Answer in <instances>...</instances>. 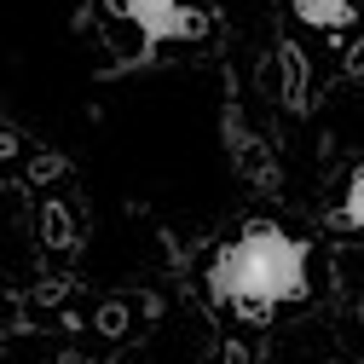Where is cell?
<instances>
[{
    "instance_id": "obj_1",
    "label": "cell",
    "mask_w": 364,
    "mask_h": 364,
    "mask_svg": "<svg viewBox=\"0 0 364 364\" xmlns=\"http://www.w3.org/2000/svg\"><path fill=\"white\" fill-rule=\"evenodd\" d=\"M306 260H312L306 237H289L278 225H249L208 260V295L249 324H266L278 306L306 301Z\"/></svg>"
},
{
    "instance_id": "obj_2",
    "label": "cell",
    "mask_w": 364,
    "mask_h": 364,
    "mask_svg": "<svg viewBox=\"0 0 364 364\" xmlns=\"http://www.w3.org/2000/svg\"><path fill=\"white\" fill-rule=\"evenodd\" d=\"M116 12L145 29V41L156 47V41H203L208 35V18L197 6H186V0H116Z\"/></svg>"
},
{
    "instance_id": "obj_3",
    "label": "cell",
    "mask_w": 364,
    "mask_h": 364,
    "mask_svg": "<svg viewBox=\"0 0 364 364\" xmlns=\"http://www.w3.org/2000/svg\"><path fill=\"white\" fill-rule=\"evenodd\" d=\"M289 12L312 29H347L353 23V0H289Z\"/></svg>"
},
{
    "instance_id": "obj_4",
    "label": "cell",
    "mask_w": 364,
    "mask_h": 364,
    "mask_svg": "<svg viewBox=\"0 0 364 364\" xmlns=\"http://www.w3.org/2000/svg\"><path fill=\"white\" fill-rule=\"evenodd\" d=\"M347 232H364V168L347 173V191H341V214H336Z\"/></svg>"
},
{
    "instance_id": "obj_5",
    "label": "cell",
    "mask_w": 364,
    "mask_h": 364,
    "mask_svg": "<svg viewBox=\"0 0 364 364\" xmlns=\"http://www.w3.org/2000/svg\"><path fill=\"white\" fill-rule=\"evenodd\" d=\"M284 75H289V81H284L289 105H295V110H306V64H301V53H295V47H284Z\"/></svg>"
}]
</instances>
